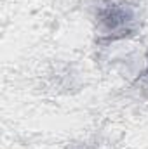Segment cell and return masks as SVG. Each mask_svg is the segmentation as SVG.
<instances>
[{
    "instance_id": "cell-1",
    "label": "cell",
    "mask_w": 148,
    "mask_h": 149,
    "mask_svg": "<svg viewBox=\"0 0 148 149\" xmlns=\"http://www.w3.org/2000/svg\"><path fill=\"white\" fill-rule=\"evenodd\" d=\"M131 14L120 7H111L106 9L103 14V23L108 26V30H118L120 26H124L127 21H131Z\"/></svg>"
}]
</instances>
